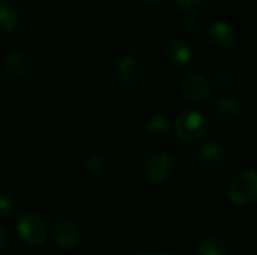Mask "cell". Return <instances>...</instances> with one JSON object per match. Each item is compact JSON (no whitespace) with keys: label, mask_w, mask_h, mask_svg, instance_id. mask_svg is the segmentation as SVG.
Masks as SVG:
<instances>
[{"label":"cell","mask_w":257,"mask_h":255,"mask_svg":"<svg viewBox=\"0 0 257 255\" xmlns=\"http://www.w3.org/2000/svg\"><path fill=\"white\" fill-rule=\"evenodd\" d=\"M176 135L185 143H197L203 140L209 132L208 119L194 110L182 111L175 122Z\"/></svg>","instance_id":"1"},{"label":"cell","mask_w":257,"mask_h":255,"mask_svg":"<svg viewBox=\"0 0 257 255\" xmlns=\"http://www.w3.org/2000/svg\"><path fill=\"white\" fill-rule=\"evenodd\" d=\"M227 195L232 203L238 206L253 204L257 198V176L254 171H244L238 174L229 185Z\"/></svg>","instance_id":"2"},{"label":"cell","mask_w":257,"mask_h":255,"mask_svg":"<svg viewBox=\"0 0 257 255\" xmlns=\"http://www.w3.org/2000/svg\"><path fill=\"white\" fill-rule=\"evenodd\" d=\"M17 233L23 242H26L27 245L36 246L45 240L47 227H45L44 219L39 215H36L33 212H26L18 219Z\"/></svg>","instance_id":"3"},{"label":"cell","mask_w":257,"mask_h":255,"mask_svg":"<svg viewBox=\"0 0 257 255\" xmlns=\"http://www.w3.org/2000/svg\"><path fill=\"white\" fill-rule=\"evenodd\" d=\"M184 95L193 102H205L211 98L214 87L211 80L202 72H188L181 80Z\"/></svg>","instance_id":"4"},{"label":"cell","mask_w":257,"mask_h":255,"mask_svg":"<svg viewBox=\"0 0 257 255\" xmlns=\"http://www.w3.org/2000/svg\"><path fill=\"white\" fill-rule=\"evenodd\" d=\"M173 171H175V161L166 152L155 153L148 159L145 165V174L152 185H163L169 182V179L173 176Z\"/></svg>","instance_id":"5"},{"label":"cell","mask_w":257,"mask_h":255,"mask_svg":"<svg viewBox=\"0 0 257 255\" xmlns=\"http://www.w3.org/2000/svg\"><path fill=\"white\" fill-rule=\"evenodd\" d=\"M53 237L60 249H74L80 243L78 230L75 225L66 219H59L53 227Z\"/></svg>","instance_id":"6"},{"label":"cell","mask_w":257,"mask_h":255,"mask_svg":"<svg viewBox=\"0 0 257 255\" xmlns=\"http://www.w3.org/2000/svg\"><path fill=\"white\" fill-rule=\"evenodd\" d=\"M211 42L220 50H229L236 44V30L227 21H215L209 29Z\"/></svg>","instance_id":"7"},{"label":"cell","mask_w":257,"mask_h":255,"mask_svg":"<svg viewBox=\"0 0 257 255\" xmlns=\"http://www.w3.org/2000/svg\"><path fill=\"white\" fill-rule=\"evenodd\" d=\"M196 161L202 168H215L224 161V149L218 143H206L197 150Z\"/></svg>","instance_id":"8"},{"label":"cell","mask_w":257,"mask_h":255,"mask_svg":"<svg viewBox=\"0 0 257 255\" xmlns=\"http://www.w3.org/2000/svg\"><path fill=\"white\" fill-rule=\"evenodd\" d=\"M117 74H119V78L122 83L133 86L140 78L142 66L134 56L125 54V56H120L117 60Z\"/></svg>","instance_id":"9"},{"label":"cell","mask_w":257,"mask_h":255,"mask_svg":"<svg viewBox=\"0 0 257 255\" xmlns=\"http://www.w3.org/2000/svg\"><path fill=\"white\" fill-rule=\"evenodd\" d=\"M166 56L173 65L185 66L193 59V50L184 39H173L166 47Z\"/></svg>","instance_id":"10"},{"label":"cell","mask_w":257,"mask_h":255,"mask_svg":"<svg viewBox=\"0 0 257 255\" xmlns=\"http://www.w3.org/2000/svg\"><path fill=\"white\" fill-rule=\"evenodd\" d=\"M5 66H6V71L15 77V78H24L29 71H30V62H29V57L21 53V51H11L6 59H5Z\"/></svg>","instance_id":"11"},{"label":"cell","mask_w":257,"mask_h":255,"mask_svg":"<svg viewBox=\"0 0 257 255\" xmlns=\"http://www.w3.org/2000/svg\"><path fill=\"white\" fill-rule=\"evenodd\" d=\"M170 128H172V125H170L169 119L161 114H157V116H152L151 119H148L146 126H145L148 135L152 138H157V140L166 138L170 132Z\"/></svg>","instance_id":"12"},{"label":"cell","mask_w":257,"mask_h":255,"mask_svg":"<svg viewBox=\"0 0 257 255\" xmlns=\"http://www.w3.org/2000/svg\"><path fill=\"white\" fill-rule=\"evenodd\" d=\"M215 113L223 120H233V119L239 117L241 107L232 98H221L215 104Z\"/></svg>","instance_id":"13"},{"label":"cell","mask_w":257,"mask_h":255,"mask_svg":"<svg viewBox=\"0 0 257 255\" xmlns=\"http://www.w3.org/2000/svg\"><path fill=\"white\" fill-rule=\"evenodd\" d=\"M199 255H227V245L217 236H209L202 240L197 249Z\"/></svg>","instance_id":"14"},{"label":"cell","mask_w":257,"mask_h":255,"mask_svg":"<svg viewBox=\"0 0 257 255\" xmlns=\"http://www.w3.org/2000/svg\"><path fill=\"white\" fill-rule=\"evenodd\" d=\"M20 24V17L9 5H0V32L11 33Z\"/></svg>","instance_id":"15"},{"label":"cell","mask_w":257,"mask_h":255,"mask_svg":"<svg viewBox=\"0 0 257 255\" xmlns=\"http://www.w3.org/2000/svg\"><path fill=\"white\" fill-rule=\"evenodd\" d=\"M84 167H86V170H87L89 173L98 174V173H101L102 168H104V161H102V158H99V156H96V155H92V156H89V158L84 161Z\"/></svg>","instance_id":"16"},{"label":"cell","mask_w":257,"mask_h":255,"mask_svg":"<svg viewBox=\"0 0 257 255\" xmlns=\"http://www.w3.org/2000/svg\"><path fill=\"white\" fill-rule=\"evenodd\" d=\"M12 212H14L12 200L8 195L0 194V215L2 216H9V215H12Z\"/></svg>","instance_id":"17"},{"label":"cell","mask_w":257,"mask_h":255,"mask_svg":"<svg viewBox=\"0 0 257 255\" xmlns=\"http://www.w3.org/2000/svg\"><path fill=\"white\" fill-rule=\"evenodd\" d=\"M218 86L229 89V87H235V78L230 74H221L218 77Z\"/></svg>","instance_id":"18"},{"label":"cell","mask_w":257,"mask_h":255,"mask_svg":"<svg viewBox=\"0 0 257 255\" xmlns=\"http://www.w3.org/2000/svg\"><path fill=\"white\" fill-rule=\"evenodd\" d=\"M175 2H176V5H179L182 8H193L196 5H200L205 0H175Z\"/></svg>","instance_id":"19"},{"label":"cell","mask_w":257,"mask_h":255,"mask_svg":"<svg viewBox=\"0 0 257 255\" xmlns=\"http://www.w3.org/2000/svg\"><path fill=\"white\" fill-rule=\"evenodd\" d=\"M5 243H6V233H5V230L0 228V249L3 248Z\"/></svg>","instance_id":"20"},{"label":"cell","mask_w":257,"mask_h":255,"mask_svg":"<svg viewBox=\"0 0 257 255\" xmlns=\"http://www.w3.org/2000/svg\"><path fill=\"white\" fill-rule=\"evenodd\" d=\"M140 255H172V254H167V252H161V254H152V252H149V251H143V252H140Z\"/></svg>","instance_id":"21"},{"label":"cell","mask_w":257,"mask_h":255,"mask_svg":"<svg viewBox=\"0 0 257 255\" xmlns=\"http://www.w3.org/2000/svg\"><path fill=\"white\" fill-rule=\"evenodd\" d=\"M143 2H146V3H157V2H160V0H143Z\"/></svg>","instance_id":"22"}]
</instances>
